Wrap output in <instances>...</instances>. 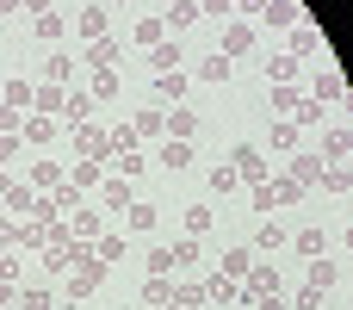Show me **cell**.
<instances>
[{
	"label": "cell",
	"mask_w": 353,
	"mask_h": 310,
	"mask_svg": "<svg viewBox=\"0 0 353 310\" xmlns=\"http://www.w3.org/2000/svg\"><path fill=\"white\" fill-rule=\"evenodd\" d=\"M6 12H19V0H0V19H6Z\"/></svg>",
	"instance_id": "obj_61"
},
{
	"label": "cell",
	"mask_w": 353,
	"mask_h": 310,
	"mask_svg": "<svg viewBox=\"0 0 353 310\" xmlns=\"http://www.w3.org/2000/svg\"><path fill=\"white\" fill-rule=\"evenodd\" d=\"M341 99H347V81H341L335 68H323V75H316V106L329 112V106H341Z\"/></svg>",
	"instance_id": "obj_19"
},
{
	"label": "cell",
	"mask_w": 353,
	"mask_h": 310,
	"mask_svg": "<svg viewBox=\"0 0 353 310\" xmlns=\"http://www.w3.org/2000/svg\"><path fill=\"white\" fill-rule=\"evenodd\" d=\"M19 6H25V12H50V0H19Z\"/></svg>",
	"instance_id": "obj_59"
},
{
	"label": "cell",
	"mask_w": 353,
	"mask_h": 310,
	"mask_svg": "<svg viewBox=\"0 0 353 310\" xmlns=\"http://www.w3.org/2000/svg\"><path fill=\"white\" fill-rule=\"evenodd\" d=\"M130 230H155V205L137 199V205H130Z\"/></svg>",
	"instance_id": "obj_50"
},
{
	"label": "cell",
	"mask_w": 353,
	"mask_h": 310,
	"mask_svg": "<svg viewBox=\"0 0 353 310\" xmlns=\"http://www.w3.org/2000/svg\"><path fill=\"white\" fill-rule=\"evenodd\" d=\"M124 249H130V242H124L118 230H105V236L93 242V261H105V267H118V261H124Z\"/></svg>",
	"instance_id": "obj_29"
},
{
	"label": "cell",
	"mask_w": 353,
	"mask_h": 310,
	"mask_svg": "<svg viewBox=\"0 0 353 310\" xmlns=\"http://www.w3.org/2000/svg\"><path fill=\"white\" fill-rule=\"evenodd\" d=\"M68 236H74V242H99V236H105L99 211H87V205H81V211H68Z\"/></svg>",
	"instance_id": "obj_13"
},
{
	"label": "cell",
	"mask_w": 353,
	"mask_h": 310,
	"mask_svg": "<svg viewBox=\"0 0 353 310\" xmlns=\"http://www.w3.org/2000/svg\"><path fill=\"white\" fill-rule=\"evenodd\" d=\"M56 124H62V118H43V112H25V130H19V137H25L31 149H50V143H56Z\"/></svg>",
	"instance_id": "obj_9"
},
{
	"label": "cell",
	"mask_w": 353,
	"mask_h": 310,
	"mask_svg": "<svg viewBox=\"0 0 353 310\" xmlns=\"http://www.w3.org/2000/svg\"><path fill=\"white\" fill-rule=\"evenodd\" d=\"M267 292H279V273H273L267 261H254L248 280H242V304H254V298H267Z\"/></svg>",
	"instance_id": "obj_8"
},
{
	"label": "cell",
	"mask_w": 353,
	"mask_h": 310,
	"mask_svg": "<svg viewBox=\"0 0 353 310\" xmlns=\"http://www.w3.org/2000/svg\"><path fill=\"white\" fill-rule=\"evenodd\" d=\"M292 62H310V56H323V31H316V19H298L292 25V50H285Z\"/></svg>",
	"instance_id": "obj_5"
},
{
	"label": "cell",
	"mask_w": 353,
	"mask_h": 310,
	"mask_svg": "<svg viewBox=\"0 0 353 310\" xmlns=\"http://www.w3.org/2000/svg\"><path fill=\"white\" fill-rule=\"evenodd\" d=\"M99 193H105V211H130V205H137V186H130V180H118V174H105V180H99Z\"/></svg>",
	"instance_id": "obj_12"
},
{
	"label": "cell",
	"mask_w": 353,
	"mask_h": 310,
	"mask_svg": "<svg viewBox=\"0 0 353 310\" xmlns=\"http://www.w3.org/2000/svg\"><path fill=\"white\" fill-rule=\"evenodd\" d=\"M130 130H137V143H149V137H161V130H168V112H155V106H149V112H137V118H130Z\"/></svg>",
	"instance_id": "obj_27"
},
{
	"label": "cell",
	"mask_w": 353,
	"mask_h": 310,
	"mask_svg": "<svg viewBox=\"0 0 353 310\" xmlns=\"http://www.w3.org/2000/svg\"><path fill=\"white\" fill-rule=\"evenodd\" d=\"M180 62H186V50H180V43H174V37H161V43H155V50H149V68H155V75H174V68H180Z\"/></svg>",
	"instance_id": "obj_17"
},
{
	"label": "cell",
	"mask_w": 353,
	"mask_h": 310,
	"mask_svg": "<svg viewBox=\"0 0 353 310\" xmlns=\"http://www.w3.org/2000/svg\"><path fill=\"white\" fill-rule=\"evenodd\" d=\"M74 149H81L87 162L112 168V130H99V124H81V130H74Z\"/></svg>",
	"instance_id": "obj_4"
},
{
	"label": "cell",
	"mask_w": 353,
	"mask_h": 310,
	"mask_svg": "<svg viewBox=\"0 0 353 310\" xmlns=\"http://www.w3.org/2000/svg\"><path fill=\"white\" fill-rule=\"evenodd\" d=\"M149 273H174V249H149Z\"/></svg>",
	"instance_id": "obj_52"
},
{
	"label": "cell",
	"mask_w": 353,
	"mask_h": 310,
	"mask_svg": "<svg viewBox=\"0 0 353 310\" xmlns=\"http://www.w3.org/2000/svg\"><path fill=\"white\" fill-rule=\"evenodd\" d=\"M19 130H25V112H19V106H6V99H0V137H19Z\"/></svg>",
	"instance_id": "obj_46"
},
{
	"label": "cell",
	"mask_w": 353,
	"mask_h": 310,
	"mask_svg": "<svg viewBox=\"0 0 353 310\" xmlns=\"http://www.w3.org/2000/svg\"><path fill=\"white\" fill-rule=\"evenodd\" d=\"M6 193H12V174H6V168H0V199H6Z\"/></svg>",
	"instance_id": "obj_60"
},
{
	"label": "cell",
	"mask_w": 353,
	"mask_h": 310,
	"mask_svg": "<svg viewBox=\"0 0 353 310\" xmlns=\"http://www.w3.org/2000/svg\"><path fill=\"white\" fill-rule=\"evenodd\" d=\"M236 186H242V180H236V168H230V162H217V168H211V193H236Z\"/></svg>",
	"instance_id": "obj_44"
},
{
	"label": "cell",
	"mask_w": 353,
	"mask_h": 310,
	"mask_svg": "<svg viewBox=\"0 0 353 310\" xmlns=\"http://www.w3.org/2000/svg\"><path fill=\"white\" fill-rule=\"evenodd\" d=\"M304 273H310V286H316V292H329V286L341 280V267H335V261H323V255H316V261H310Z\"/></svg>",
	"instance_id": "obj_39"
},
{
	"label": "cell",
	"mask_w": 353,
	"mask_h": 310,
	"mask_svg": "<svg viewBox=\"0 0 353 310\" xmlns=\"http://www.w3.org/2000/svg\"><path fill=\"white\" fill-rule=\"evenodd\" d=\"M186 87H192V75H186V68H174V75H155V93H161V106H180V99H186Z\"/></svg>",
	"instance_id": "obj_18"
},
{
	"label": "cell",
	"mask_w": 353,
	"mask_h": 310,
	"mask_svg": "<svg viewBox=\"0 0 353 310\" xmlns=\"http://www.w3.org/2000/svg\"><path fill=\"white\" fill-rule=\"evenodd\" d=\"M205 230H211V211L192 205V211H186V236H205Z\"/></svg>",
	"instance_id": "obj_51"
},
{
	"label": "cell",
	"mask_w": 353,
	"mask_h": 310,
	"mask_svg": "<svg viewBox=\"0 0 353 310\" xmlns=\"http://www.w3.org/2000/svg\"><path fill=\"white\" fill-rule=\"evenodd\" d=\"M12 298H19V286H12V280H0V310L12 304Z\"/></svg>",
	"instance_id": "obj_58"
},
{
	"label": "cell",
	"mask_w": 353,
	"mask_h": 310,
	"mask_svg": "<svg viewBox=\"0 0 353 310\" xmlns=\"http://www.w3.org/2000/svg\"><path fill=\"white\" fill-rule=\"evenodd\" d=\"M130 37H137V43H143V50H155V43H161V37H168V25H161V12H155V19H149V12H143V19H137V31H130Z\"/></svg>",
	"instance_id": "obj_30"
},
{
	"label": "cell",
	"mask_w": 353,
	"mask_h": 310,
	"mask_svg": "<svg viewBox=\"0 0 353 310\" xmlns=\"http://www.w3.org/2000/svg\"><path fill=\"white\" fill-rule=\"evenodd\" d=\"M130 149H143V143H137L130 124H118V130H112V155H130Z\"/></svg>",
	"instance_id": "obj_48"
},
{
	"label": "cell",
	"mask_w": 353,
	"mask_h": 310,
	"mask_svg": "<svg viewBox=\"0 0 353 310\" xmlns=\"http://www.w3.org/2000/svg\"><path fill=\"white\" fill-rule=\"evenodd\" d=\"M298 99H304V87H267V106H273L279 118H292V112H298Z\"/></svg>",
	"instance_id": "obj_33"
},
{
	"label": "cell",
	"mask_w": 353,
	"mask_h": 310,
	"mask_svg": "<svg viewBox=\"0 0 353 310\" xmlns=\"http://www.w3.org/2000/svg\"><path fill=\"white\" fill-rule=\"evenodd\" d=\"M205 12H199V0H168V12H161V25L168 31H192Z\"/></svg>",
	"instance_id": "obj_14"
},
{
	"label": "cell",
	"mask_w": 353,
	"mask_h": 310,
	"mask_svg": "<svg viewBox=\"0 0 353 310\" xmlns=\"http://www.w3.org/2000/svg\"><path fill=\"white\" fill-rule=\"evenodd\" d=\"M230 75H236V62H230V56H205V62H199V81H211V87H217V81H230Z\"/></svg>",
	"instance_id": "obj_37"
},
{
	"label": "cell",
	"mask_w": 353,
	"mask_h": 310,
	"mask_svg": "<svg viewBox=\"0 0 353 310\" xmlns=\"http://www.w3.org/2000/svg\"><path fill=\"white\" fill-rule=\"evenodd\" d=\"M248 310H292V304H285L279 292H267V298H254V304H248Z\"/></svg>",
	"instance_id": "obj_56"
},
{
	"label": "cell",
	"mask_w": 353,
	"mask_h": 310,
	"mask_svg": "<svg viewBox=\"0 0 353 310\" xmlns=\"http://www.w3.org/2000/svg\"><path fill=\"white\" fill-rule=\"evenodd\" d=\"M19 149H25V137H0V162H19Z\"/></svg>",
	"instance_id": "obj_54"
},
{
	"label": "cell",
	"mask_w": 353,
	"mask_h": 310,
	"mask_svg": "<svg viewBox=\"0 0 353 310\" xmlns=\"http://www.w3.org/2000/svg\"><path fill=\"white\" fill-rule=\"evenodd\" d=\"M323 118H329V112H323L316 99H298V112H292L285 124H298V130H310V124H323Z\"/></svg>",
	"instance_id": "obj_43"
},
{
	"label": "cell",
	"mask_w": 353,
	"mask_h": 310,
	"mask_svg": "<svg viewBox=\"0 0 353 310\" xmlns=\"http://www.w3.org/2000/svg\"><path fill=\"white\" fill-rule=\"evenodd\" d=\"M217 56H230V62H242V56H254V25H242V19H236V25L223 31V43H217Z\"/></svg>",
	"instance_id": "obj_7"
},
{
	"label": "cell",
	"mask_w": 353,
	"mask_h": 310,
	"mask_svg": "<svg viewBox=\"0 0 353 310\" xmlns=\"http://www.w3.org/2000/svg\"><path fill=\"white\" fill-rule=\"evenodd\" d=\"M74 31H81L87 43H99V37H112V31H105V6H81V12H74Z\"/></svg>",
	"instance_id": "obj_16"
},
{
	"label": "cell",
	"mask_w": 353,
	"mask_h": 310,
	"mask_svg": "<svg viewBox=\"0 0 353 310\" xmlns=\"http://www.w3.org/2000/svg\"><path fill=\"white\" fill-rule=\"evenodd\" d=\"M31 31H37L43 43H56V50H62V31H68V19H62V12H37V19H31Z\"/></svg>",
	"instance_id": "obj_26"
},
{
	"label": "cell",
	"mask_w": 353,
	"mask_h": 310,
	"mask_svg": "<svg viewBox=\"0 0 353 310\" xmlns=\"http://www.w3.org/2000/svg\"><path fill=\"white\" fill-rule=\"evenodd\" d=\"M155 162H161L168 174H186V168H192V143H174V137H168V143L155 149Z\"/></svg>",
	"instance_id": "obj_21"
},
{
	"label": "cell",
	"mask_w": 353,
	"mask_h": 310,
	"mask_svg": "<svg viewBox=\"0 0 353 310\" xmlns=\"http://www.w3.org/2000/svg\"><path fill=\"white\" fill-rule=\"evenodd\" d=\"M99 180H105V168H99V162H68V186H81V193H93Z\"/></svg>",
	"instance_id": "obj_28"
},
{
	"label": "cell",
	"mask_w": 353,
	"mask_h": 310,
	"mask_svg": "<svg viewBox=\"0 0 353 310\" xmlns=\"http://www.w3.org/2000/svg\"><path fill=\"white\" fill-rule=\"evenodd\" d=\"M298 137H304L298 124H285V118H273V130H267V149H273V155H292V149H304Z\"/></svg>",
	"instance_id": "obj_20"
},
{
	"label": "cell",
	"mask_w": 353,
	"mask_h": 310,
	"mask_svg": "<svg viewBox=\"0 0 353 310\" xmlns=\"http://www.w3.org/2000/svg\"><path fill=\"white\" fill-rule=\"evenodd\" d=\"M118 6H130V0H118Z\"/></svg>",
	"instance_id": "obj_63"
},
{
	"label": "cell",
	"mask_w": 353,
	"mask_h": 310,
	"mask_svg": "<svg viewBox=\"0 0 353 310\" xmlns=\"http://www.w3.org/2000/svg\"><path fill=\"white\" fill-rule=\"evenodd\" d=\"M316 186H329V193H353V174H347V162H329Z\"/></svg>",
	"instance_id": "obj_41"
},
{
	"label": "cell",
	"mask_w": 353,
	"mask_h": 310,
	"mask_svg": "<svg viewBox=\"0 0 353 310\" xmlns=\"http://www.w3.org/2000/svg\"><path fill=\"white\" fill-rule=\"evenodd\" d=\"M261 19H267V25H279V31H292V25H298V19H310V12H304L298 0H267V12H261Z\"/></svg>",
	"instance_id": "obj_22"
},
{
	"label": "cell",
	"mask_w": 353,
	"mask_h": 310,
	"mask_svg": "<svg viewBox=\"0 0 353 310\" xmlns=\"http://www.w3.org/2000/svg\"><path fill=\"white\" fill-rule=\"evenodd\" d=\"M19 310H56V292H43V286L37 292H19Z\"/></svg>",
	"instance_id": "obj_47"
},
{
	"label": "cell",
	"mask_w": 353,
	"mask_h": 310,
	"mask_svg": "<svg viewBox=\"0 0 353 310\" xmlns=\"http://www.w3.org/2000/svg\"><path fill=\"white\" fill-rule=\"evenodd\" d=\"M261 75H267V87H304V62H292V56H267Z\"/></svg>",
	"instance_id": "obj_6"
},
{
	"label": "cell",
	"mask_w": 353,
	"mask_h": 310,
	"mask_svg": "<svg viewBox=\"0 0 353 310\" xmlns=\"http://www.w3.org/2000/svg\"><path fill=\"white\" fill-rule=\"evenodd\" d=\"M93 112H99V99H93L87 87H68V93H62V124H68V130L93 124Z\"/></svg>",
	"instance_id": "obj_3"
},
{
	"label": "cell",
	"mask_w": 353,
	"mask_h": 310,
	"mask_svg": "<svg viewBox=\"0 0 353 310\" xmlns=\"http://www.w3.org/2000/svg\"><path fill=\"white\" fill-rule=\"evenodd\" d=\"M31 93H37V81H6V106H19V112H31Z\"/></svg>",
	"instance_id": "obj_42"
},
{
	"label": "cell",
	"mask_w": 353,
	"mask_h": 310,
	"mask_svg": "<svg viewBox=\"0 0 353 310\" xmlns=\"http://www.w3.org/2000/svg\"><path fill=\"white\" fill-rule=\"evenodd\" d=\"M37 186H25V180H12V193H6V211H19V217H37Z\"/></svg>",
	"instance_id": "obj_24"
},
{
	"label": "cell",
	"mask_w": 353,
	"mask_h": 310,
	"mask_svg": "<svg viewBox=\"0 0 353 310\" xmlns=\"http://www.w3.org/2000/svg\"><path fill=\"white\" fill-rule=\"evenodd\" d=\"M87 68H118V37H99V43H87Z\"/></svg>",
	"instance_id": "obj_31"
},
{
	"label": "cell",
	"mask_w": 353,
	"mask_h": 310,
	"mask_svg": "<svg viewBox=\"0 0 353 310\" xmlns=\"http://www.w3.org/2000/svg\"><path fill=\"white\" fill-rule=\"evenodd\" d=\"M292 249H298L304 261H316V255H329V236H323V230H304V236H292Z\"/></svg>",
	"instance_id": "obj_38"
},
{
	"label": "cell",
	"mask_w": 353,
	"mask_h": 310,
	"mask_svg": "<svg viewBox=\"0 0 353 310\" xmlns=\"http://www.w3.org/2000/svg\"><path fill=\"white\" fill-rule=\"evenodd\" d=\"M230 168H236L242 186H267V180H273V162H267L254 143H236V149H230Z\"/></svg>",
	"instance_id": "obj_1"
},
{
	"label": "cell",
	"mask_w": 353,
	"mask_h": 310,
	"mask_svg": "<svg viewBox=\"0 0 353 310\" xmlns=\"http://www.w3.org/2000/svg\"><path fill=\"white\" fill-rule=\"evenodd\" d=\"M62 180H68V162H31V174H25V186H37V193H50Z\"/></svg>",
	"instance_id": "obj_11"
},
{
	"label": "cell",
	"mask_w": 353,
	"mask_h": 310,
	"mask_svg": "<svg viewBox=\"0 0 353 310\" xmlns=\"http://www.w3.org/2000/svg\"><path fill=\"white\" fill-rule=\"evenodd\" d=\"M236 12H242V25H254V12H267V0H236Z\"/></svg>",
	"instance_id": "obj_55"
},
{
	"label": "cell",
	"mask_w": 353,
	"mask_h": 310,
	"mask_svg": "<svg viewBox=\"0 0 353 310\" xmlns=\"http://www.w3.org/2000/svg\"><path fill=\"white\" fill-rule=\"evenodd\" d=\"M174 304V280H168V273H149V280H143V310H168Z\"/></svg>",
	"instance_id": "obj_15"
},
{
	"label": "cell",
	"mask_w": 353,
	"mask_h": 310,
	"mask_svg": "<svg viewBox=\"0 0 353 310\" xmlns=\"http://www.w3.org/2000/svg\"><path fill=\"white\" fill-rule=\"evenodd\" d=\"M316 155H323V162H347V155H353V130H341V124H335V130L323 137V149H316Z\"/></svg>",
	"instance_id": "obj_25"
},
{
	"label": "cell",
	"mask_w": 353,
	"mask_h": 310,
	"mask_svg": "<svg viewBox=\"0 0 353 310\" xmlns=\"http://www.w3.org/2000/svg\"><path fill=\"white\" fill-rule=\"evenodd\" d=\"M168 310H192V304H180V298H174V304H168Z\"/></svg>",
	"instance_id": "obj_62"
},
{
	"label": "cell",
	"mask_w": 353,
	"mask_h": 310,
	"mask_svg": "<svg viewBox=\"0 0 353 310\" xmlns=\"http://www.w3.org/2000/svg\"><path fill=\"white\" fill-rule=\"evenodd\" d=\"M87 93L105 106V99H118V68H93V81H87Z\"/></svg>",
	"instance_id": "obj_32"
},
{
	"label": "cell",
	"mask_w": 353,
	"mask_h": 310,
	"mask_svg": "<svg viewBox=\"0 0 353 310\" xmlns=\"http://www.w3.org/2000/svg\"><path fill=\"white\" fill-rule=\"evenodd\" d=\"M143 168H149V155H143V149H130V155H112V168H105V174H118V180H137Z\"/></svg>",
	"instance_id": "obj_34"
},
{
	"label": "cell",
	"mask_w": 353,
	"mask_h": 310,
	"mask_svg": "<svg viewBox=\"0 0 353 310\" xmlns=\"http://www.w3.org/2000/svg\"><path fill=\"white\" fill-rule=\"evenodd\" d=\"M62 93H68V87H50V81H37V93H31V112H43V118H62Z\"/></svg>",
	"instance_id": "obj_23"
},
{
	"label": "cell",
	"mask_w": 353,
	"mask_h": 310,
	"mask_svg": "<svg viewBox=\"0 0 353 310\" xmlns=\"http://www.w3.org/2000/svg\"><path fill=\"white\" fill-rule=\"evenodd\" d=\"M254 242H261V249H285L292 236H285V224H261V236H254Z\"/></svg>",
	"instance_id": "obj_49"
},
{
	"label": "cell",
	"mask_w": 353,
	"mask_h": 310,
	"mask_svg": "<svg viewBox=\"0 0 353 310\" xmlns=\"http://www.w3.org/2000/svg\"><path fill=\"white\" fill-rule=\"evenodd\" d=\"M161 137H174V143H199V112L168 106V130H161Z\"/></svg>",
	"instance_id": "obj_10"
},
{
	"label": "cell",
	"mask_w": 353,
	"mask_h": 310,
	"mask_svg": "<svg viewBox=\"0 0 353 310\" xmlns=\"http://www.w3.org/2000/svg\"><path fill=\"white\" fill-rule=\"evenodd\" d=\"M205 298H217V304H236V298H242V286H236V280H223V273H211V280H205Z\"/></svg>",
	"instance_id": "obj_40"
},
{
	"label": "cell",
	"mask_w": 353,
	"mask_h": 310,
	"mask_svg": "<svg viewBox=\"0 0 353 310\" xmlns=\"http://www.w3.org/2000/svg\"><path fill=\"white\" fill-rule=\"evenodd\" d=\"M323 298H329V292H316V286H304V292H298V304H292V310H323Z\"/></svg>",
	"instance_id": "obj_53"
},
{
	"label": "cell",
	"mask_w": 353,
	"mask_h": 310,
	"mask_svg": "<svg viewBox=\"0 0 353 310\" xmlns=\"http://www.w3.org/2000/svg\"><path fill=\"white\" fill-rule=\"evenodd\" d=\"M174 267H199V236H180L174 242Z\"/></svg>",
	"instance_id": "obj_45"
},
{
	"label": "cell",
	"mask_w": 353,
	"mask_h": 310,
	"mask_svg": "<svg viewBox=\"0 0 353 310\" xmlns=\"http://www.w3.org/2000/svg\"><path fill=\"white\" fill-rule=\"evenodd\" d=\"M230 6H236V0H199V12H205V19H211V12H230Z\"/></svg>",
	"instance_id": "obj_57"
},
{
	"label": "cell",
	"mask_w": 353,
	"mask_h": 310,
	"mask_svg": "<svg viewBox=\"0 0 353 310\" xmlns=\"http://www.w3.org/2000/svg\"><path fill=\"white\" fill-rule=\"evenodd\" d=\"M68 75H74V62H68L62 50H50V62H43V81H50V87H68Z\"/></svg>",
	"instance_id": "obj_36"
},
{
	"label": "cell",
	"mask_w": 353,
	"mask_h": 310,
	"mask_svg": "<svg viewBox=\"0 0 353 310\" xmlns=\"http://www.w3.org/2000/svg\"><path fill=\"white\" fill-rule=\"evenodd\" d=\"M323 168H329V162H323L316 149H292V155H285V174H279V180H292V186L304 193V186H316V180H323Z\"/></svg>",
	"instance_id": "obj_2"
},
{
	"label": "cell",
	"mask_w": 353,
	"mask_h": 310,
	"mask_svg": "<svg viewBox=\"0 0 353 310\" xmlns=\"http://www.w3.org/2000/svg\"><path fill=\"white\" fill-rule=\"evenodd\" d=\"M248 267H254V255H248V249H230V255H223V267H217V273H223V280H236V286H242V280H248Z\"/></svg>",
	"instance_id": "obj_35"
}]
</instances>
